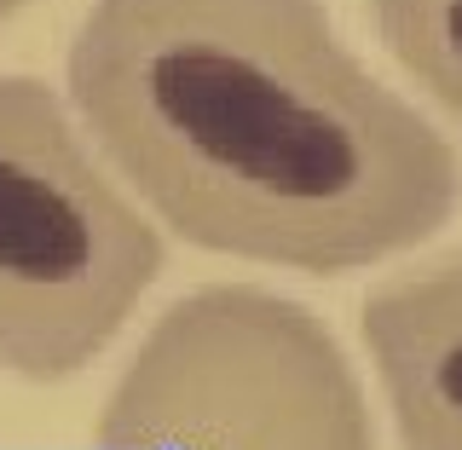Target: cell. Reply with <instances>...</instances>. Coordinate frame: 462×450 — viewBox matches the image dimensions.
Listing matches in <instances>:
<instances>
[{
  "label": "cell",
  "mask_w": 462,
  "mask_h": 450,
  "mask_svg": "<svg viewBox=\"0 0 462 450\" xmlns=\"http://www.w3.org/2000/svg\"><path fill=\"white\" fill-rule=\"evenodd\" d=\"M64 98L162 237L243 266L353 278L462 208L451 133L324 0H93Z\"/></svg>",
  "instance_id": "obj_1"
},
{
  "label": "cell",
  "mask_w": 462,
  "mask_h": 450,
  "mask_svg": "<svg viewBox=\"0 0 462 450\" xmlns=\"http://www.w3.org/2000/svg\"><path fill=\"white\" fill-rule=\"evenodd\" d=\"M93 450H375L365 375L307 300L202 283L116 370Z\"/></svg>",
  "instance_id": "obj_2"
},
{
  "label": "cell",
  "mask_w": 462,
  "mask_h": 450,
  "mask_svg": "<svg viewBox=\"0 0 462 450\" xmlns=\"http://www.w3.org/2000/svg\"><path fill=\"white\" fill-rule=\"evenodd\" d=\"M162 266V225L110 173L64 87L0 76V375L76 381Z\"/></svg>",
  "instance_id": "obj_3"
},
{
  "label": "cell",
  "mask_w": 462,
  "mask_h": 450,
  "mask_svg": "<svg viewBox=\"0 0 462 450\" xmlns=\"http://www.w3.org/2000/svg\"><path fill=\"white\" fill-rule=\"evenodd\" d=\"M358 329L399 450H462V243L393 266Z\"/></svg>",
  "instance_id": "obj_4"
},
{
  "label": "cell",
  "mask_w": 462,
  "mask_h": 450,
  "mask_svg": "<svg viewBox=\"0 0 462 450\" xmlns=\"http://www.w3.org/2000/svg\"><path fill=\"white\" fill-rule=\"evenodd\" d=\"M370 23L404 81L462 133V0H370Z\"/></svg>",
  "instance_id": "obj_5"
},
{
  "label": "cell",
  "mask_w": 462,
  "mask_h": 450,
  "mask_svg": "<svg viewBox=\"0 0 462 450\" xmlns=\"http://www.w3.org/2000/svg\"><path fill=\"white\" fill-rule=\"evenodd\" d=\"M23 6H29V0H0V29H6L12 18H18V12H23Z\"/></svg>",
  "instance_id": "obj_6"
}]
</instances>
